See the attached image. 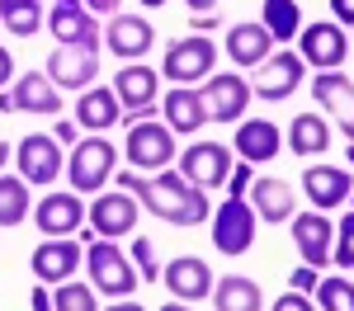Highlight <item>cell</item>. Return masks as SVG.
Segmentation results:
<instances>
[{
	"mask_svg": "<svg viewBox=\"0 0 354 311\" xmlns=\"http://www.w3.org/2000/svg\"><path fill=\"white\" fill-rule=\"evenodd\" d=\"M317 307H326V311H354V283L322 279V283H317Z\"/></svg>",
	"mask_w": 354,
	"mask_h": 311,
	"instance_id": "cell-35",
	"label": "cell"
},
{
	"mask_svg": "<svg viewBox=\"0 0 354 311\" xmlns=\"http://www.w3.org/2000/svg\"><path fill=\"white\" fill-rule=\"evenodd\" d=\"M118 118H123V104H118L113 90H104V85L81 90V99H76V128H85V132H109Z\"/></svg>",
	"mask_w": 354,
	"mask_h": 311,
	"instance_id": "cell-27",
	"label": "cell"
},
{
	"mask_svg": "<svg viewBox=\"0 0 354 311\" xmlns=\"http://www.w3.org/2000/svg\"><path fill=\"white\" fill-rule=\"evenodd\" d=\"M250 179H255V165L250 161H236L232 174H227V198H245L250 194Z\"/></svg>",
	"mask_w": 354,
	"mask_h": 311,
	"instance_id": "cell-38",
	"label": "cell"
},
{
	"mask_svg": "<svg viewBox=\"0 0 354 311\" xmlns=\"http://www.w3.org/2000/svg\"><path fill=\"white\" fill-rule=\"evenodd\" d=\"M302 61L298 52H270L260 61V71H255V85H250V94H260L265 104H279V99H288L293 90L302 85Z\"/></svg>",
	"mask_w": 354,
	"mask_h": 311,
	"instance_id": "cell-11",
	"label": "cell"
},
{
	"mask_svg": "<svg viewBox=\"0 0 354 311\" xmlns=\"http://www.w3.org/2000/svg\"><path fill=\"white\" fill-rule=\"evenodd\" d=\"M312 99L330 109V118L340 123V137L354 141V81L335 66V71H317V81H312Z\"/></svg>",
	"mask_w": 354,
	"mask_h": 311,
	"instance_id": "cell-20",
	"label": "cell"
},
{
	"mask_svg": "<svg viewBox=\"0 0 354 311\" xmlns=\"http://www.w3.org/2000/svg\"><path fill=\"white\" fill-rule=\"evenodd\" d=\"M255 231H260V217L245 198H227L218 212H213V250L218 254H245L255 245Z\"/></svg>",
	"mask_w": 354,
	"mask_h": 311,
	"instance_id": "cell-6",
	"label": "cell"
},
{
	"mask_svg": "<svg viewBox=\"0 0 354 311\" xmlns=\"http://www.w3.org/2000/svg\"><path fill=\"white\" fill-rule=\"evenodd\" d=\"M0 5H10V0H0Z\"/></svg>",
	"mask_w": 354,
	"mask_h": 311,
	"instance_id": "cell-54",
	"label": "cell"
},
{
	"mask_svg": "<svg viewBox=\"0 0 354 311\" xmlns=\"http://www.w3.org/2000/svg\"><path fill=\"white\" fill-rule=\"evenodd\" d=\"M28 307H33V311H53V292L38 283V288H33V297H28Z\"/></svg>",
	"mask_w": 354,
	"mask_h": 311,
	"instance_id": "cell-42",
	"label": "cell"
},
{
	"mask_svg": "<svg viewBox=\"0 0 354 311\" xmlns=\"http://www.w3.org/2000/svg\"><path fill=\"white\" fill-rule=\"evenodd\" d=\"M330 264L354 269V208L340 217V231H335V241H330Z\"/></svg>",
	"mask_w": 354,
	"mask_h": 311,
	"instance_id": "cell-36",
	"label": "cell"
},
{
	"mask_svg": "<svg viewBox=\"0 0 354 311\" xmlns=\"http://www.w3.org/2000/svg\"><path fill=\"white\" fill-rule=\"evenodd\" d=\"M10 99H15V113H57L62 109V90L48 81V71L19 76L15 90H10Z\"/></svg>",
	"mask_w": 354,
	"mask_h": 311,
	"instance_id": "cell-28",
	"label": "cell"
},
{
	"mask_svg": "<svg viewBox=\"0 0 354 311\" xmlns=\"http://www.w3.org/2000/svg\"><path fill=\"white\" fill-rule=\"evenodd\" d=\"M330 14H335L340 24H354V0H330Z\"/></svg>",
	"mask_w": 354,
	"mask_h": 311,
	"instance_id": "cell-43",
	"label": "cell"
},
{
	"mask_svg": "<svg viewBox=\"0 0 354 311\" xmlns=\"http://www.w3.org/2000/svg\"><path fill=\"white\" fill-rule=\"evenodd\" d=\"M137 5H147V10H161L165 0H137Z\"/></svg>",
	"mask_w": 354,
	"mask_h": 311,
	"instance_id": "cell-50",
	"label": "cell"
},
{
	"mask_svg": "<svg viewBox=\"0 0 354 311\" xmlns=\"http://www.w3.org/2000/svg\"><path fill=\"white\" fill-rule=\"evenodd\" d=\"M100 76V57L90 52V48H66V43H57L53 57H48V81L57 90H90Z\"/></svg>",
	"mask_w": 354,
	"mask_h": 311,
	"instance_id": "cell-18",
	"label": "cell"
},
{
	"mask_svg": "<svg viewBox=\"0 0 354 311\" xmlns=\"http://www.w3.org/2000/svg\"><path fill=\"white\" fill-rule=\"evenodd\" d=\"M123 156H128V165H133V170H165V165H175V132H170L165 123L142 118V123L128 128Z\"/></svg>",
	"mask_w": 354,
	"mask_h": 311,
	"instance_id": "cell-5",
	"label": "cell"
},
{
	"mask_svg": "<svg viewBox=\"0 0 354 311\" xmlns=\"http://www.w3.org/2000/svg\"><path fill=\"white\" fill-rule=\"evenodd\" d=\"M270 52H274V38H270V28L260 24V19H245V24L227 28V57H232L236 66L255 71Z\"/></svg>",
	"mask_w": 354,
	"mask_h": 311,
	"instance_id": "cell-26",
	"label": "cell"
},
{
	"mask_svg": "<svg viewBox=\"0 0 354 311\" xmlns=\"http://www.w3.org/2000/svg\"><path fill=\"white\" fill-rule=\"evenodd\" d=\"M118 189H128V194L142 203V212H151V217H161L170 226H198L213 217V203H208V189L203 184H194L185 179L180 170H156V179H142L137 170H123L118 179H113Z\"/></svg>",
	"mask_w": 354,
	"mask_h": 311,
	"instance_id": "cell-1",
	"label": "cell"
},
{
	"mask_svg": "<svg viewBox=\"0 0 354 311\" xmlns=\"http://www.w3.org/2000/svg\"><path fill=\"white\" fill-rule=\"evenodd\" d=\"M288 231H293V245H298L302 264H312V269L330 264V241H335V222H330L322 208H317V212H293V217H288Z\"/></svg>",
	"mask_w": 354,
	"mask_h": 311,
	"instance_id": "cell-12",
	"label": "cell"
},
{
	"mask_svg": "<svg viewBox=\"0 0 354 311\" xmlns=\"http://www.w3.org/2000/svg\"><path fill=\"white\" fill-rule=\"evenodd\" d=\"M57 5H81V0H57Z\"/></svg>",
	"mask_w": 354,
	"mask_h": 311,
	"instance_id": "cell-51",
	"label": "cell"
},
{
	"mask_svg": "<svg viewBox=\"0 0 354 311\" xmlns=\"http://www.w3.org/2000/svg\"><path fill=\"white\" fill-rule=\"evenodd\" d=\"M161 71H151V66H123V71H113V94H118V104H123V123L133 128L142 118H151V104H156V94H161V81H156Z\"/></svg>",
	"mask_w": 354,
	"mask_h": 311,
	"instance_id": "cell-7",
	"label": "cell"
},
{
	"mask_svg": "<svg viewBox=\"0 0 354 311\" xmlns=\"http://www.w3.org/2000/svg\"><path fill=\"white\" fill-rule=\"evenodd\" d=\"M118 5H123V0H85L90 14H118Z\"/></svg>",
	"mask_w": 354,
	"mask_h": 311,
	"instance_id": "cell-44",
	"label": "cell"
},
{
	"mask_svg": "<svg viewBox=\"0 0 354 311\" xmlns=\"http://www.w3.org/2000/svg\"><path fill=\"white\" fill-rule=\"evenodd\" d=\"M312 307H317V302H312L307 292H298V288H293L288 297H279V302H274V311H312Z\"/></svg>",
	"mask_w": 354,
	"mask_h": 311,
	"instance_id": "cell-39",
	"label": "cell"
},
{
	"mask_svg": "<svg viewBox=\"0 0 354 311\" xmlns=\"http://www.w3.org/2000/svg\"><path fill=\"white\" fill-rule=\"evenodd\" d=\"M151 43H156V28L151 19H142V14H109V28H104V48L113 57H123V61H137V57L151 52Z\"/></svg>",
	"mask_w": 354,
	"mask_h": 311,
	"instance_id": "cell-21",
	"label": "cell"
},
{
	"mask_svg": "<svg viewBox=\"0 0 354 311\" xmlns=\"http://www.w3.org/2000/svg\"><path fill=\"white\" fill-rule=\"evenodd\" d=\"M133 264H137V274H142V283H156V279H161V264H156V245H151L147 236H137V241H133Z\"/></svg>",
	"mask_w": 354,
	"mask_h": 311,
	"instance_id": "cell-37",
	"label": "cell"
},
{
	"mask_svg": "<svg viewBox=\"0 0 354 311\" xmlns=\"http://www.w3.org/2000/svg\"><path fill=\"white\" fill-rule=\"evenodd\" d=\"M260 24L270 28L274 43H288V38H298V28H302L298 0H265V14H260Z\"/></svg>",
	"mask_w": 354,
	"mask_h": 311,
	"instance_id": "cell-32",
	"label": "cell"
},
{
	"mask_svg": "<svg viewBox=\"0 0 354 311\" xmlns=\"http://www.w3.org/2000/svg\"><path fill=\"white\" fill-rule=\"evenodd\" d=\"M175 161H180V174L194 179V184H203V189L227 184V174H232V165H236V156H232L227 141H194V146H185Z\"/></svg>",
	"mask_w": 354,
	"mask_h": 311,
	"instance_id": "cell-8",
	"label": "cell"
},
{
	"mask_svg": "<svg viewBox=\"0 0 354 311\" xmlns=\"http://www.w3.org/2000/svg\"><path fill=\"white\" fill-rule=\"evenodd\" d=\"M10 156H15V146H10V141H0V170H5V161H10Z\"/></svg>",
	"mask_w": 354,
	"mask_h": 311,
	"instance_id": "cell-48",
	"label": "cell"
},
{
	"mask_svg": "<svg viewBox=\"0 0 354 311\" xmlns=\"http://www.w3.org/2000/svg\"><path fill=\"white\" fill-rule=\"evenodd\" d=\"M350 57H354V38H350Z\"/></svg>",
	"mask_w": 354,
	"mask_h": 311,
	"instance_id": "cell-53",
	"label": "cell"
},
{
	"mask_svg": "<svg viewBox=\"0 0 354 311\" xmlns=\"http://www.w3.org/2000/svg\"><path fill=\"white\" fill-rule=\"evenodd\" d=\"M85 259V245L76 241V236H48L43 245H33V279L38 283H62V279H71L76 274V264Z\"/></svg>",
	"mask_w": 354,
	"mask_h": 311,
	"instance_id": "cell-13",
	"label": "cell"
},
{
	"mask_svg": "<svg viewBox=\"0 0 354 311\" xmlns=\"http://www.w3.org/2000/svg\"><path fill=\"white\" fill-rule=\"evenodd\" d=\"M213 66H218V43L208 33H189V38H175L165 48L161 76H170L175 85H198L213 76Z\"/></svg>",
	"mask_w": 354,
	"mask_h": 311,
	"instance_id": "cell-3",
	"label": "cell"
},
{
	"mask_svg": "<svg viewBox=\"0 0 354 311\" xmlns=\"http://www.w3.org/2000/svg\"><path fill=\"white\" fill-rule=\"evenodd\" d=\"M298 38H302L298 57L307 66H317V71H335V66L350 57V33H340V24H330V19L298 28Z\"/></svg>",
	"mask_w": 354,
	"mask_h": 311,
	"instance_id": "cell-14",
	"label": "cell"
},
{
	"mask_svg": "<svg viewBox=\"0 0 354 311\" xmlns=\"http://www.w3.org/2000/svg\"><path fill=\"white\" fill-rule=\"evenodd\" d=\"M203 109H208V123H241L245 109H250V85L236 76V71H222V76H208L203 81Z\"/></svg>",
	"mask_w": 354,
	"mask_h": 311,
	"instance_id": "cell-10",
	"label": "cell"
},
{
	"mask_svg": "<svg viewBox=\"0 0 354 311\" xmlns=\"http://www.w3.org/2000/svg\"><path fill=\"white\" fill-rule=\"evenodd\" d=\"M15 161H19V174L28 184H57V174H62V141L43 137V132H28L15 146Z\"/></svg>",
	"mask_w": 354,
	"mask_h": 311,
	"instance_id": "cell-19",
	"label": "cell"
},
{
	"mask_svg": "<svg viewBox=\"0 0 354 311\" xmlns=\"http://www.w3.org/2000/svg\"><path fill=\"white\" fill-rule=\"evenodd\" d=\"M208 302H213L218 311H260V307H265V288H260L255 279L227 274V279H218V283H213Z\"/></svg>",
	"mask_w": 354,
	"mask_h": 311,
	"instance_id": "cell-29",
	"label": "cell"
},
{
	"mask_svg": "<svg viewBox=\"0 0 354 311\" xmlns=\"http://www.w3.org/2000/svg\"><path fill=\"white\" fill-rule=\"evenodd\" d=\"M137 217H142V203H137L128 189H113V194H95V203L85 208V222L95 226V236H133Z\"/></svg>",
	"mask_w": 354,
	"mask_h": 311,
	"instance_id": "cell-9",
	"label": "cell"
},
{
	"mask_svg": "<svg viewBox=\"0 0 354 311\" xmlns=\"http://www.w3.org/2000/svg\"><path fill=\"white\" fill-rule=\"evenodd\" d=\"M165 109V128L180 132V137H194L198 128H208V109H203V94L194 85H175L170 94L161 99Z\"/></svg>",
	"mask_w": 354,
	"mask_h": 311,
	"instance_id": "cell-25",
	"label": "cell"
},
{
	"mask_svg": "<svg viewBox=\"0 0 354 311\" xmlns=\"http://www.w3.org/2000/svg\"><path fill=\"white\" fill-rule=\"evenodd\" d=\"M245 203L255 208V217H260L265 226H279V222H288V217L298 212V194H293V184H288V179H279V174H265V179L255 174Z\"/></svg>",
	"mask_w": 354,
	"mask_h": 311,
	"instance_id": "cell-16",
	"label": "cell"
},
{
	"mask_svg": "<svg viewBox=\"0 0 354 311\" xmlns=\"http://www.w3.org/2000/svg\"><path fill=\"white\" fill-rule=\"evenodd\" d=\"M85 269H90L95 292H104V297H133L137 283H142L133 254H123L109 236H95V241L85 245Z\"/></svg>",
	"mask_w": 354,
	"mask_h": 311,
	"instance_id": "cell-2",
	"label": "cell"
},
{
	"mask_svg": "<svg viewBox=\"0 0 354 311\" xmlns=\"http://www.w3.org/2000/svg\"><path fill=\"white\" fill-rule=\"evenodd\" d=\"M43 19L48 14H43L38 0H10V5H0V24L10 28V33H19V38H33Z\"/></svg>",
	"mask_w": 354,
	"mask_h": 311,
	"instance_id": "cell-33",
	"label": "cell"
},
{
	"mask_svg": "<svg viewBox=\"0 0 354 311\" xmlns=\"http://www.w3.org/2000/svg\"><path fill=\"white\" fill-rule=\"evenodd\" d=\"M288 283H293L298 292H317V283H322V279H317V269H312V264H298V269H293V279H288Z\"/></svg>",
	"mask_w": 354,
	"mask_h": 311,
	"instance_id": "cell-40",
	"label": "cell"
},
{
	"mask_svg": "<svg viewBox=\"0 0 354 311\" xmlns=\"http://www.w3.org/2000/svg\"><path fill=\"white\" fill-rule=\"evenodd\" d=\"M113 161H118L113 141L104 137V132H95V137H85V141L71 146L66 179L76 184V194H100V189L109 184V174H113Z\"/></svg>",
	"mask_w": 354,
	"mask_h": 311,
	"instance_id": "cell-4",
	"label": "cell"
},
{
	"mask_svg": "<svg viewBox=\"0 0 354 311\" xmlns=\"http://www.w3.org/2000/svg\"><path fill=\"white\" fill-rule=\"evenodd\" d=\"M213 28H218V14H213V10H208V14H194V19H189V33H213Z\"/></svg>",
	"mask_w": 354,
	"mask_h": 311,
	"instance_id": "cell-41",
	"label": "cell"
},
{
	"mask_svg": "<svg viewBox=\"0 0 354 311\" xmlns=\"http://www.w3.org/2000/svg\"><path fill=\"white\" fill-rule=\"evenodd\" d=\"M0 113H15V99H10L5 90H0Z\"/></svg>",
	"mask_w": 354,
	"mask_h": 311,
	"instance_id": "cell-49",
	"label": "cell"
},
{
	"mask_svg": "<svg viewBox=\"0 0 354 311\" xmlns=\"http://www.w3.org/2000/svg\"><path fill=\"white\" fill-rule=\"evenodd\" d=\"M28 179L24 174H5L0 170V226H19L28 217Z\"/></svg>",
	"mask_w": 354,
	"mask_h": 311,
	"instance_id": "cell-31",
	"label": "cell"
},
{
	"mask_svg": "<svg viewBox=\"0 0 354 311\" xmlns=\"http://www.w3.org/2000/svg\"><path fill=\"white\" fill-rule=\"evenodd\" d=\"M232 151L241 161H250V165H265V161H274L283 151V137H279V128H274L270 118H241L236 137H232Z\"/></svg>",
	"mask_w": 354,
	"mask_h": 311,
	"instance_id": "cell-23",
	"label": "cell"
},
{
	"mask_svg": "<svg viewBox=\"0 0 354 311\" xmlns=\"http://www.w3.org/2000/svg\"><path fill=\"white\" fill-rule=\"evenodd\" d=\"M53 137H57V141H76V123H57Z\"/></svg>",
	"mask_w": 354,
	"mask_h": 311,
	"instance_id": "cell-46",
	"label": "cell"
},
{
	"mask_svg": "<svg viewBox=\"0 0 354 311\" xmlns=\"http://www.w3.org/2000/svg\"><path fill=\"white\" fill-rule=\"evenodd\" d=\"M185 5H189V14H208V10H213L218 0H185Z\"/></svg>",
	"mask_w": 354,
	"mask_h": 311,
	"instance_id": "cell-47",
	"label": "cell"
},
{
	"mask_svg": "<svg viewBox=\"0 0 354 311\" xmlns=\"http://www.w3.org/2000/svg\"><path fill=\"white\" fill-rule=\"evenodd\" d=\"M350 184L354 179L340 165H307L302 170V194L312 198V208H322V212L350 203Z\"/></svg>",
	"mask_w": 354,
	"mask_h": 311,
	"instance_id": "cell-24",
	"label": "cell"
},
{
	"mask_svg": "<svg viewBox=\"0 0 354 311\" xmlns=\"http://www.w3.org/2000/svg\"><path fill=\"white\" fill-rule=\"evenodd\" d=\"M95 307H100L95 288H85V283H76V274L57 283V292H53V311H95Z\"/></svg>",
	"mask_w": 354,
	"mask_h": 311,
	"instance_id": "cell-34",
	"label": "cell"
},
{
	"mask_svg": "<svg viewBox=\"0 0 354 311\" xmlns=\"http://www.w3.org/2000/svg\"><path fill=\"white\" fill-rule=\"evenodd\" d=\"M43 24L53 28V38L66 43V48H90V52H95V48L104 43V38H100L104 28H100V19H95L85 5H53Z\"/></svg>",
	"mask_w": 354,
	"mask_h": 311,
	"instance_id": "cell-17",
	"label": "cell"
},
{
	"mask_svg": "<svg viewBox=\"0 0 354 311\" xmlns=\"http://www.w3.org/2000/svg\"><path fill=\"white\" fill-rule=\"evenodd\" d=\"M350 165H354V146H350Z\"/></svg>",
	"mask_w": 354,
	"mask_h": 311,
	"instance_id": "cell-52",
	"label": "cell"
},
{
	"mask_svg": "<svg viewBox=\"0 0 354 311\" xmlns=\"http://www.w3.org/2000/svg\"><path fill=\"white\" fill-rule=\"evenodd\" d=\"M288 151L293 156H322V151H330V123L322 118V113H298L293 123H288Z\"/></svg>",
	"mask_w": 354,
	"mask_h": 311,
	"instance_id": "cell-30",
	"label": "cell"
},
{
	"mask_svg": "<svg viewBox=\"0 0 354 311\" xmlns=\"http://www.w3.org/2000/svg\"><path fill=\"white\" fill-rule=\"evenodd\" d=\"M161 279H165V288H170V297H180L185 307L208 302V292H213V269H208V259H198V254L170 259L161 269Z\"/></svg>",
	"mask_w": 354,
	"mask_h": 311,
	"instance_id": "cell-15",
	"label": "cell"
},
{
	"mask_svg": "<svg viewBox=\"0 0 354 311\" xmlns=\"http://www.w3.org/2000/svg\"><path fill=\"white\" fill-rule=\"evenodd\" d=\"M33 222H38V231H43V236H76V231L85 226V203H81V194L71 189V194L38 198Z\"/></svg>",
	"mask_w": 354,
	"mask_h": 311,
	"instance_id": "cell-22",
	"label": "cell"
},
{
	"mask_svg": "<svg viewBox=\"0 0 354 311\" xmlns=\"http://www.w3.org/2000/svg\"><path fill=\"white\" fill-rule=\"evenodd\" d=\"M10 76H15V57L0 48V90H5V81H10Z\"/></svg>",
	"mask_w": 354,
	"mask_h": 311,
	"instance_id": "cell-45",
	"label": "cell"
}]
</instances>
